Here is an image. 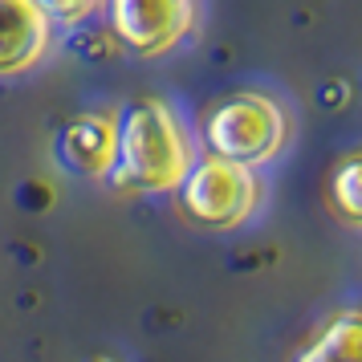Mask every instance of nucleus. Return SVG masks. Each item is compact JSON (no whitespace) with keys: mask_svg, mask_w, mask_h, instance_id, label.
<instances>
[{"mask_svg":"<svg viewBox=\"0 0 362 362\" xmlns=\"http://www.w3.org/2000/svg\"><path fill=\"white\" fill-rule=\"evenodd\" d=\"M106 21L122 49L155 62L196 33L199 0H106Z\"/></svg>","mask_w":362,"mask_h":362,"instance_id":"20e7f679","label":"nucleus"},{"mask_svg":"<svg viewBox=\"0 0 362 362\" xmlns=\"http://www.w3.org/2000/svg\"><path fill=\"white\" fill-rule=\"evenodd\" d=\"M199 139L216 159H232V163L261 171L264 163L285 155L293 139V118L285 110V102L264 90H236L204 115Z\"/></svg>","mask_w":362,"mask_h":362,"instance_id":"f03ea898","label":"nucleus"},{"mask_svg":"<svg viewBox=\"0 0 362 362\" xmlns=\"http://www.w3.org/2000/svg\"><path fill=\"white\" fill-rule=\"evenodd\" d=\"M45 8V17L57 25V29H78L90 17H98L106 8V0H37Z\"/></svg>","mask_w":362,"mask_h":362,"instance_id":"1a4fd4ad","label":"nucleus"},{"mask_svg":"<svg viewBox=\"0 0 362 362\" xmlns=\"http://www.w3.org/2000/svg\"><path fill=\"white\" fill-rule=\"evenodd\" d=\"M196 163V139L167 98H134L118 110V159L110 187L122 196H175Z\"/></svg>","mask_w":362,"mask_h":362,"instance_id":"f257e3e1","label":"nucleus"},{"mask_svg":"<svg viewBox=\"0 0 362 362\" xmlns=\"http://www.w3.org/2000/svg\"><path fill=\"white\" fill-rule=\"evenodd\" d=\"M326 199H329V212L338 216L342 224L362 228V147L346 151L342 159L334 163L329 183H326Z\"/></svg>","mask_w":362,"mask_h":362,"instance_id":"6e6552de","label":"nucleus"},{"mask_svg":"<svg viewBox=\"0 0 362 362\" xmlns=\"http://www.w3.org/2000/svg\"><path fill=\"white\" fill-rule=\"evenodd\" d=\"M57 159L82 180H110L118 159V110H82L57 134Z\"/></svg>","mask_w":362,"mask_h":362,"instance_id":"423d86ee","label":"nucleus"},{"mask_svg":"<svg viewBox=\"0 0 362 362\" xmlns=\"http://www.w3.org/2000/svg\"><path fill=\"white\" fill-rule=\"evenodd\" d=\"M57 25L37 0H0V78H25L45 66Z\"/></svg>","mask_w":362,"mask_h":362,"instance_id":"39448f33","label":"nucleus"},{"mask_svg":"<svg viewBox=\"0 0 362 362\" xmlns=\"http://www.w3.org/2000/svg\"><path fill=\"white\" fill-rule=\"evenodd\" d=\"M264 204V180L257 167L204 155L192 163L187 180L175 187V208L187 224L204 232L245 228Z\"/></svg>","mask_w":362,"mask_h":362,"instance_id":"7ed1b4c3","label":"nucleus"},{"mask_svg":"<svg viewBox=\"0 0 362 362\" xmlns=\"http://www.w3.org/2000/svg\"><path fill=\"white\" fill-rule=\"evenodd\" d=\"M289 362H362V305L326 313Z\"/></svg>","mask_w":362,"mask_h":362,"instance_id":"0eeeda50","label":"nucleus"}]
</instances>
